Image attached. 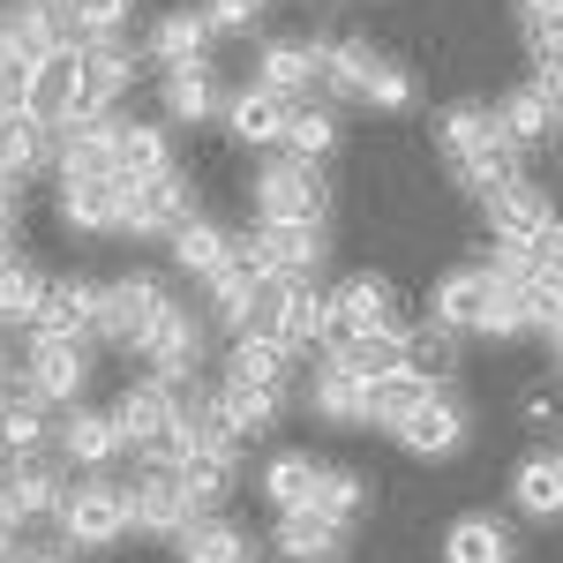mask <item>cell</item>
Instances as JSON below:
<instances>
[{"instance_id":"cell-17","label":"cell","mask_w":563,"mask_h":563,"mask_svg":"<svg viewBox=\"0 0 563 563\" xmlns=\"http://www.w3.org/2000/svg\"><path fill=\"white\" fill-rule=\"evenodd\" d=\"M466 435H474V413H466V398L435 384L429 398L413 406V421L398 429V443H406L413 459H459V451H466Z\"/></svg>"},{"instance_id":"cell-34","label":"cell","mask_w":563,"mask_h":563,"mask_svg":"<svg viewBox=\"0 0 563 563\" xmlns=\"http://www.w3.org/2000/svg\"><path fill=\"white\" fill-rule=\"evenodd\" d=\"M376 68H384L376 38H361V31H346V38H323V98L353 106V98L368 90V76H376Z\"/></svg>"},{"instance_id":"cell-31","label":"cell","mask_w":563,"mask_h":563,"mask_svg":"<svg viewBox=\"0 0 563 563\" xmlns=\"http://www.w3.org/2000/svg\"><path fill=\"white\" fill-rule=\"evenodd\" d=\"M129 180H60V225L68 233H121Z\"/></svg>"},{"instance_id":"cell-9","label":"cell","mask_w":563,"mask_h":563,"mask_svg":"<svg viewBox=\"0 0 563 563\" xmlns=\"http://www.w3.org/2000/svg\"><path fill=\"white\" fill-rule=\"evenodd\" d=\"M196 519H203V504L180 488L174 466H135V481H129V526H135V533L180 541V533H188Z\"/></svg>"},{"instance_id":"cell-10","label":"cell","mask_w":563,"mask_h":563,"mask_svg":"<svg viewBox=\"0 0 563 563\" xmlns=\"http://www.w3.org/2000/svg\"><path fill=\"white\" fill-rule=\"evenodd\" d=\"M331 316H339V339H384V331H413L406 323V301L398 286L376 278V271H353L331 286Z\"/></svg>"},{"instance_id":"cell-25","label":"cell","mask_w":563,"mask_h":563,"mask_svg":"<svg viewBox=\"0 0 563 563\" xmlns=\"http://www.w3.org/2000/svg\"><path fill=\"white\" fill-rule=\"evenodd\" d=\"M511 135L496 121V106H481V98H459V106H443L435 113V151H443V166H459V158H481V151H504ZM519 151V143H511Z\"/></svg>"},{"instance_id":"cell-40","label":"cell","mask_w":563,"mask_h":563,"mask_svg":"<svg viewBox=\"0 0 563 563\" xmlns=\"http://www.w3.org/2000/svg\"><path fill=\"white\" fill-rule=\"evenodd\" d=\"M225 376L263 384V390H286V376H294V353L278 346L271 331H241V339H233V353H225Z\"/></svg>"},{"instance_id":"cell-12","label":"cell","mask_w":563,"mask_h":563,"mask_svg":"<svg viewBox=\"0 0 563 563\" xmlns=\"http://www.w3.org/2000/svg\"><path fill=\"white\" fill-rule=\"evenodd\" d=\"M249 84L278 90L286 106H308V98L323 90V38H263Z\"/></svg>"},{"instance_id":"cell-41","label":"cell","mask_w":563,"mask_h":563,"mask_svg":"<svg viewBox=\"0 0 563 563\" xmlns=\"http://www.w3.org/2000/svg\"><path fill=\"white\" fill-rule=\"evenodd\" d=\"M496 121H504V135H511L519 151H533V143H556V135H563L556 106H549V98H541V90H533V84L504 90V106H496Z\"/></svg>"},{"instance_id":"cell-51","label":"cell","mask_w":563,"mask_h":563,"mask_svg":"<svg viewBox=\"0 0 563 563\" xmlns=\"http://www.w3.org/2000/svg\"><path fill=\"white\" fill-rule=\"evenodd\" d=\"M511 8H519L526 31H556V23H563V0H511Z\"/></svg>"},{"instance_id":"cell-19","label":"cell","mask_w":563,"mask_h":563,"mask_svg":"<svg viewBox=\"0 0 563 563\" xmlns=\"http://www.w3.org/2000/svg\"><path fill=\"white\" fill-rule=\"evenodd\" d=\"M263 308H271V286L256 278V263L233 256L225 271H218L211 286H203V316H211V331H263Z\"/></svg>"},{"instance_id":"cell-21","label":"cell","mask_w":563,"mask_h":563,"mask_svg":"<svg viewBox=\"0 0 563 563\" xmlns=\"http://www.w3.org/2000/svg\"><path fill=\"white\" fill-rule=\"evenodd\" d=\"M353 526L323 519V511H278L271 519V556L278 563H346Z\"/></svg>"},{"instance_id":"cell-16","label":"cell","mask_w":563,"mask_h":563,"mask_svg":"<svg viewBox=\"0 0 563 563\" xmlns=\"http://www.w3.org/2000/svg\"><path fill=\"white\" fill-rule=\"evenodd\" d=\"M121 121H129V113H98V121L60 129L53 174L60 180H121Z\"/></svg>"},{"instance_id":"cell-27","label":"cell","mask_w":563,"mask_h":563,"mask_svg":"<svg viewBox=\"0 0 563 563\" xmlns=\"http://www.w3.org/2000/svg\"><path fill=\"white\" fill-rule=\"evenodd\" d=\"M53 151H60V129L53 121H38L31 106L23 113H0V180H38L45 166H53Z\"/></svg>"},{"instance_id":"cell-44","label":"cell","mask_w":563,"mask_h":563,"mask_svg":"<svg viewBox=\"0 0 563 563\" xmlns=\"http://www.w3.org/2000/svg\"><path fill=\"white\" fill-rule=\"evenodd\" d=\"M361 504H368V481L353 474V466H323V481H316V496H308L301 511H323V519L353 526V519H361Z\"/></svg>"},{"instance_id":"cell-45","label":"cell","mask_w":563,"mask_h":563,"mask_svg":"<svg viewBox=\"0 0 563 563\" xmlns=\"http://www.w3.org/2000/svg\"><path fill=\"white\" fill-rule=\"evenodd\" d=\"M488 278H496V271H488ZM533 331H541V323H533L526 286H504V278H496V301L481 316V339H504V346H511V339H533Z\"/></svg>"},{"instance_id":"cell-42","label":"cell","mask_w":563,"mask_h":563,"mask_svg":"<svg viewBox=\"0 0 563 563\" xmlns=\"http://www.w3.org/2000/svg\"><path fill=\"white\" fill-rule=\"evenodd\" d=\"M278 151L301 158V166H331V151H339V113H331V106H294Z\"/></svg>"},{"instance_id":"cell-11","label":"cell","mask_w":563,"mask_h":563,"mask_svg":"<svg viewBox=\"0 0 563 563\" xmlns=\"http://www.w3.org/2000/svg\"><path fill=\"white\" fill-rule=\"evenodd\" d=\"M188 218H196V180L174 166V174L129 188V203H121V233H129V241H174Z\"/></svg>"},{"instance_id":"cell-56","label":"cell","mask_w":563,"mask_h":563,"mask_svg":"<svg viewBox=\"0 0 563 563\" xmlns=\"http://www.w3.org/2000/svg\"><path fill=\"white\" fill-rule=\"evenodd\" d=\"M541 339H549V361H556V368H563V316H556V323H549V331H541Z\"/></svg>"},{"instance_id":"cell-18","label":"cell","mask_w":563,"mask_h":563,"mask_svg":"<svg viewBox=\"0 0 563 563\" xmlns=\"http://www.w3.org/2000/svg\"><path fill=\"white\" fill-rule=\"evenodd\" d=\"M225 98H233V90L218 84L211 60L158 76V113H166V129H211V121H225Z\"/></svg>"},{"instance_id":"cell-30","label":"cell","mask_w":563,"mask_h":563,"mask_svg":"<svg viewBox=\"0 0 563 563\" xmlns=\"http://www.w3.org/2000/svg\"><path fill=\"white\" fill-rule=\"evenodd\" d=\"M53 406H38L31 390H8L0 398V466H15V459H45L53 451Z\"/></svg>"},{"instance_id":"cell-54","label":"cell","mask_w":563,"mask_h":563,"mask_svg":"<svg viewBox=\"0 0 563 563\" xmlns=\"http://www.w3.org/2000/svg\"><path fill=\"white\" fill-rule=\"evenodd\" d=\"M15 563H76V549H68V541H45V549H23Z\"/></svg>"},{"instance_id":"cell-23","label":"cell","mask_w":563,"mask_h":563,"mask_svg":"<svg viewBox=\"0 0 563 563\" xmlns=\"http://www.w3.org/2000/svg\"><path fill=\"white\" fill-rule=\"evenodd\" d=\"M368 390L376 384H361L353 368H339L331 353H316V368H308V413L316 421H331V429H368Z\"/></svg>"},{"instance_id":"cell-15","label":"cell","mask_w":563,"mask_h":563,"mask_svg":"<svg viewBox=\"0 0 563 563\" xmlns=\"http://www.w3.org/2000/svg\"><path fill=\"white\" fill-rule=\"evenodd\" d=\"M135 76H143V45L129 38H90L84 45V121H98V113H121L129 106Z\"/></svg>"},{"instance_id":"cell-7","label":"cell","mask_w":563,"mask_h":563,"mask_svg":"<svg viewBox=\"0 0 563 563\" xmlns=\"http://www.w3.org/2000/svg\"><path fill=\"white\" fill-rule=\"evenodd\" d=\"M90 339H23V390L53 406V413H68V406H84L90 390Z\"/></svg>"},{"instance_id":"cell-1","label":"cell","mask_w":563,"mask_h":563,"mask_svg":"<svg viewBox=\"0 0 563 563\" xmlns=\"http://www.w3.org/2000/svg\"><path fill=\"white\" fill-rule=\"evenodd\" d=\"M180 294L158 278V271H121V278H106V308H98V339L106 346H121L129 361H143V346L174 323Z\"/></svg>"},{"instance_id":"cell-53","label":"cell","mask_w":563,"mask_h":563,"mask_svg":"<svg viewBox=\"0 0 563 563\" xmlns=\"http://www.w3.org/2000/svg\"><path fill=\"white\" fill-rule=\"evenodd\" d=\"M556 398H549V390H533V398H526V421H533V429H556Z\"/></svg>"},{"instance_id":"cell-55","label":"cell","mask_w":563,"mask_h":563,"mask_svg":"<svg viewBox=\"0 0 563 563\" xmlns=\"http://www.w3.org/2000/svg\"><path fill=\"white\" fill-rule=\"evenodd\" d=\"M15 556H23V526L0 511V563H15Z\"/></svg>"},{"instance_id":"cell-22","label":"cell","mask_w":563,"mask_h":563,"mask_svg":"<svg viewBox=\"0 0 563 563\" xmlns=\"http://www.w3.org/2000/svg\"><path fill=\"white\" fill-rule=\"evenodd\" d=\"M203 406H211L218 429H233L241 443H249V435H271V429H278L286 390H263V384H241V376H218V384L203 390Z\"/></svg>"},{"instance_id":"cell-8","label":"cell","mask_w":563,"mask_h":563,"mask_svg":"<svg viewBox=\"0 0 563 563\" xmlns=\"http://www.w3.org/2000/svg\"><path fill=\"white\" fill-rule=\"evenodd\" d=\"M135 368H143V376H158V384H174V390L203 384V368H211V316L180 301L174 323H166V331L143 346V361H135Z\"/></svg>"},{"instance_id":"cell-4","label":"cell","mask_w":563,"mask_h":563,"mask_svg":"<svg viewBox=\"0 0 563 563\" xmlns=\"http://www.w3.org/2000/svg\"><path fill=\"white\" fill-rule=\"evenodd\" d=\"M60 541L90 556V549H113V541H129V481H106V474H84L68 481V504H60Z\"/></svg>"},{"instance_id":"cell-49","label":"cell","mask_w":563,"mask_h":563,"mask_svg":"<svg viewBox=\"0 0 563 563\" xmlns=\"http://www.w3.org/2000/svg\"><path fill=\"white\" fill-rule=\"evenodd\" d=\"M406 353H413V368H421V376H435V368H451V361H459V331H443V323L406 331Z\"/></svg>"},{"instance_id":"cell-24","label":"cell","mask_w":563,"mask_h":563,"mask_svg":"<svg viewBox=\"0 0 563 563\" xmlns=\"http://www.w3.org/2000/svg\"><path fill=\"white\" fill-rule=\"evenodd\" d=\"M488 301H496L488 263H459V271H443V278H435L429 323H443V331H474V339H481V316H488Z\"/></svg>"},{"instance_id":"cell-50","label":"cell","mask_w":563,"mask_h":563,"mask_svg":"<svg viewBox=\"0 0 563 563\" xmlns=\"http://www.w3.org/2000/svg\"><path fill=\"white\" fill-rule=\"evenodd\" d=\"M203 15L218 23V38H241V31H256L271 15V0H203Z\"/></svg>"},{"instance_id":"cell-36","label":"cell","mask_w":563,"mask_h":563,"mask_svg":"<svg viewBox=\"0 0 563 563\" xmlns=\"http://www.w3.org/2000/svg\"><path fill=\"white\" fill-rule=\"evenodd\" d=\"M511 504L526 519H563V451H526L511 466Z\"/></svg>"},{"instance_id":"cell-5","label":"cell","mask_w":563,"mask_h":563,"mask_svg":"<svg viewBox=\"0 0 563 563\" xmlns=\"http://www.w3.org/2000/svg\"><path fill=\"white\" fill-rule=\"evenodd\" d=\"M263 331L294 361H316L323 346H339V316H331V294L308 278V286H271V308H263Z\"/></svg>"},{"instance_id":"cell-32","label":"cell","mask_w":563,"mask_h":563,"mask_svg":"<svg viewBox=\"0 0 563 563\" xmlns=\"http://www.w3.org/2000/svg\"><path fill=\"white\" fill-rule=\"evenodd\" d=\"M443 563H519V533L496 511H466L443 533Z\"/></svg>"},{"instance_id":"cell-20","label":"cell","mask_w":563,"mask_h":563,"mask_svg":"<svg viewBox=\"0 0 563 563\" xmlns=\"http://www.w3.org/2000/svg\"><path fill=\"white\" fill-rule=\"evenodd\" d=\"M218 45V23L203 15V8H166L151 31H143V60L166 76V68H196V60H211Z\"/></svg>"},{"instance_id":"cell-14","label":"cell","mask_w":563,"mask_h":563,"mask_svg":"<svg viewBox=\"0 0 563 563\" xmlns=\"http://www.w3.org/2000/svg\"><path fill=\"white\" fill-rule=\"evenodd\" d=\"M60 504H68V474H60L53 451H45V459H15V466H0V511H8L15 526L60 519Z\"/></svg>"},{"instance_id":"cell-26","label":"cell","mask_w":563,"mask_h":563,"mask_svg":"<svg viewBox=\"0 0 563 563\" xmlns=\"http://www.w3.org/2000/svg\"><path fill=\"white\" fill-rule=\"evenodd\" d=\"M481 211H488V225H496V241H541V233L556 225V196H549L541 180L519 174V180H504Z\"/></svg>"},{"instance_id":"cell-48","label":"cell","mask_w":563,"mask_h":563,"mask_svg":"<svg viewBox=\"0 0 563 563\" xmlns=\"http://www.w3.org/2000/svg\"><path fill=\"white\" fill-rule=\"evenodd\" d=\"M361 106H376V113H406V106H413V76H406L398 60H384V68L368 76V90H361Z\"/></svg>"},{"instance_id":"cell-33","label":"cell","mask_w":563,"mask_h":563,"mask_svg":"<svg viewBox=\"0 0 563 563\" xmlns=\"http://www.w3.org/2000/svg\"><path fill=\"white\" fill-rule=\"evenodd\" d=\"M174 556L180 563H256V533L241 519H225V511H203V519L174 541Z\"/></svg>"},{"instance_id":"cell-37","label":"cell","mask_w":563,"mask_h":563,"mask_svg":"<svg viewBox=\"0 0 563 563\" xmlns=\"http://www.w3.org/2000/svg\"><path fill=\"white\" fill-rule=\"evenodd\" d=\"M316 481H323V459L316 451H271L263 474H256V496L278 504V511H301L308 496H316Z\"/></svg>"},{"instance_id":"cell-29","label":"cell","mask_w":563,"mask_h":563,"mask_svg":"<svg viewBox=\"0 0 563 563\" xmlns=\"http://www.w3.org/2000/svg\"><path fill=\"white\" fill-rule=\"evenodd\" d=\"M286 121H294V106H286L278 90H263V84H241L233 98H225V129H233V143L278 151V143H286Z\"/></svg>"},{"instance_id":"cell-6","label":"cell","mask_w":563,"mask_h":563,"mask_svg":"<svg viewBox=\"0 0 563 563\" xmlns=\"http://www.w3.org/2000/svg\"><path fill=\"white\" fill-rule=\"evenodd\" d=\"M249 203H256V218H323L331 180H323V166H301L286 151H263L256 174H249Z\"/></svg>"},{"instance_id":"cell-47","label":"cell","mask_w":563,"mask_h":563,"mask_svg":"<svg viewBox=\"0 0 563 563\" xmlns=\"http://www.w3.org/2000/svg\"><path fill=\"white\" fill-rule=\"evenodd\" d=\"M451 180H459L466 196H481V203H488V196H496L504 180H519V151L504 143V151H481V158H459V166H451Z\"/></svg>"},{"instance_id":"cell-43","label":"cell","mask_w":563,"mask_h":563,"mask_svg":"<svg viewBox=\"0 0 563 563\" xmlns=\"http://www.w3.org/2000/svg\"><path fill=\"white\" fill-rule=\"evenodd\" d=\"M435 390V376H421V368H406V376H390V384H376L368 390V429H406V421H413V406H421V398H429Z\"/></svg>"},{"instance_id":"cell-13","label":"cell","mask_w":563,"mask_h":563,"mask_svg":"<svg viewBox=\"0 0 563 563\" xmlns=\"http://www.w3.org/2000/svg\"><path fill=\"white\" fill-rule=\"evenodd\" d=\"M53 459H60V466H76V474H106L113 459H129L121 421H113V413H98V406H68V413L53 421Z\"/></svg>"},{"instance_id":"cell-3","label":"cell","mask_w":563,"mask_h":563,"mask_svg":"<svg viewBox=\"0 0 563 563\" xmlns=\"http://www.w3.org/2000/svg\"><path fill=\"white\" fill-rule=\"evenodd\" d=\"M241 256L256 263L263 286H308L331 263V225L323 218H256Z\"/></svg>"},{"instance_id":"cell-57","label":"cell","mask_w":563,"mask_h":563,"mask_svg":"<svg viewBox=\"0 0 563 563\" xmlns=\"http://www.w3.org/2000/svg\"><path fill=\"white\" fill-rule=\"evenodd\" d=\"M15 390V361H8V339H0V398Z\"/></svg>"},{"instance_id":"cell-2","label":"cell","mask_w":563,"mask_h":563,"mask_svg":"<svg viewBox=\"0 0 563 563\" xmlns=\"http://www.w3.org/2000/svg\"><path fill=\"white\" fill-rule=\"evenodd\" d=\"M113 421H121V443H129L135 466H174L180 421H188V390L158 384V376H135V384L113 398Z\"/></svg>"},{"instance_id":"cell-52","label":"cell","mask_w":563,"mask_h":563,"mask_svg":"<svg viewBox=\"0 0 563 563\" xmlns=\"http://www.w3.org/2000/svg\"><path fill=\"white\" fill-rule=\"evenodd\" d=\"M15 218H23V188L0 180V249H15Z\"/></svg>"},{"instance_id":"cell-46","label":"cell","mask_w":563,"mask_h":563,"mask_svg":"<svg viewBox=\"0 0 563 563\" xmlns=\"http://www.w3.org/2000/svg\"><path fill=\"white\" fill-rule=\"evenodd\" d=\"M68 23H76V45H90V38H129L135 0H68Z\"/></svg>"},{"instance_id":"cell-39","label":"cell","mask_w":563,"mask_h":563,"mask_svg":"<svg viewBox=\"0 0 563 563\" xmlns=\"http://www.w3.org/2000/svg\"><path fill=\"white\" fill-rule=\"evenodd\" d=\"M339 368H353L361 384H390V376H406L413 368V353H406V331H384V339H339V346H323Z\"/></svg>"},{"instance_id":"cell-28","label":"cell","mask_w":563,"mask_h":563,"mask_svg":"<svg viewBox=\"0 0 563 563\" xmlns=\"http://www.w3.org/2000/svg\"><path fill=\"white\" fill-rule=\"evenodd\" d=\"M166 256H174V271L180 278H188V286H211L218 271H225V263L241 256V241H233V233H225V225H218V218H188V225H180L174 241H166Z\"/></svg>"},{"instance_id":"cell-35","label":"cell","mask_w":563,"mask_h":563,"mask_svg":"<svg viewBox=\"0 0 563 563\" xmlns=\"http://www.w3.org/2000/svg\"><path fill=\"white\" fill-rule=\"evenodd\" d=\"M45 294H53V278H45L31 256H0V331H31L38 323V308H45Z\"/></svg>"},{"instance_id":"cell-38","label":"cell","mask_w":563,"mask_h":563,"mask_svg":"<svg viewBox=\"0 0 563 563\" xmlns=\"http://www.w3.org/2000/svg\"><path fill=\"white\" fill-rule=\"evenodd\" d=\"M158 174H174V129L166 121H121V180L143 188Z\"/></svg>"}]
</instances>
